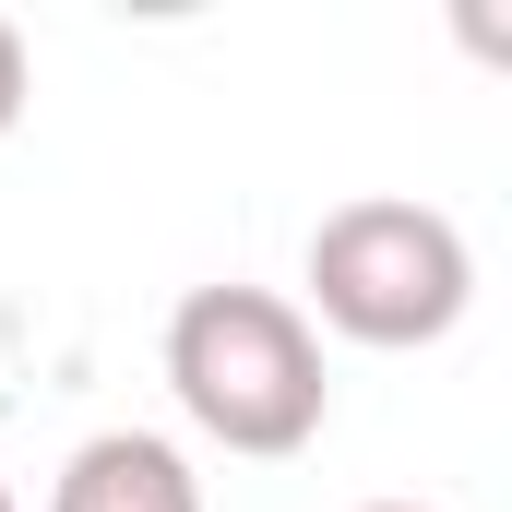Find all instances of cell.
I'll return each mask as SVG.
<instances>
[{"mask_svg": "<svg viewBox=\"0 0 512 512\" xmlns=\"http://www.w3.org/2000/svg\"><path fill=\"white\" fill-rule=\"evenodd\" d=\"M167 393L179 417L215 441V453H251V465H286L322 441L334 417V382H322V334L298 298L274 286H191L167 310Z\"/></svg>", "mask_w": 512, "mask_h": 512, "instance_id": "obj_1", "label": "cell"}, {"mask_svg": "<svg viewBox=\"0 0 512 512\" xmlns=\"http://www.w3.org/2000/svg\"><path fill=\"white\" fill-rule=\"evenodd\" d=\"M310 334L334 322L346 346H441L477 310V251L441 203L405 191H358L310 227Z\"/></svg>", "mask_w": 512, "mask_h": 512, "instance_id": "obj_2", "label": "cell"}, {"mask_svg": "<svg viewBox=\"0 0 512 512\" xmlns=\"http://www.w3.org/2000/svg\"><path fill=\"white\" fill-rule=\"evenodd\" d=\"M48 512H203V477H191V453L155 441V429H96V441H72Z\"/></svg>", "mask_w": 512, "mask_h": 512, "instance_id": "obj_3", "label": "cell"}, {"mask_svg": "<svg viewBox=\"0 0 512 512\" xmlns=\"http://www.w3.org/2000/svg\"><path fill=\"white\" fill-rule=\"evenodd\" d=\"M24 96H36V48H24V24L0 12V143H12V120H24Z\"/></svg>", "mask_w": 512, "mask_h": 512, "instance_id": "obj_4", "label": "cell"}, {"mask_svg": "<svg viewBox=\"0 0 512 512\" xmlns=\"http://www.w3.org/2000/svg\"><path fill=\"white\" fill-rule=\"evenodd\" d=\"M358 512H417V501H358Z\"/></svg>", "mask_w": 512, "mask_h": 512, "instance_id": "obj_5", "label": "cell"}, {"mask_svg": "<svg viewBox=\"0 0 512 512\" xmlns=\"http://www.w3.org/2000/svg\"><path fill=\"white\" fill-rule=\"evenodd\" d=\"M0 512H24V501H12V477H0Z\"/></svg>", "mask_w": 512, "mask_h": 512, "instance_id": "obj_6", "label": "cell"}]
</instances>
